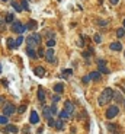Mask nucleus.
Listing matches in <instances>:
<instances>
[{"label": "nucleus", "mask_w": 125, "mask_h": 134, "mask_svg": "<svg viewBox=\"0 0 125 134\" xmlns=\"http://www.w3.org/2000/svg\"><path fill=\"white\" fill-rule=\"evenodd\" d=\"M49 109H51V115L58 114V112H57V106H55V103H54V105H51V106H49Z\"/></svg>", "instance_id": "473e14b6"}, {"label": "nucleus", "mask_w": 125, "mask_h": 134, "mask_svg": "<svg viewBox=\"0 0 125 134\" xmlns=\"http://www.w3.org/2000/svg\"><path fill=\"white\" fill-rule=\"evenodd\" d=\"M44 52H45V51H44V50H41V48H39V50L36 51V55H39V57H44Z\"/></svg>", "instance_id": "ea45409f"}, {"label": "nucleus", "mask_w": 125, "mask_h": 134, "mask_svg": "<svg viewBox=\"0 0 125 134\" xmlns=\"http://www.w3.org/2000/svg\"><path fill=\"white\" fill-rule=\"evenodd\" d=\"M118 112H119V108L116 105H110V106H108V109L105 112V117L108 118V119H112V118H115L118 115Z\"/></svg>", "instance_id": "20e7f679"}, {"label": "nucleus", "mask_w": 125, "mask_h": 134, "mask_svg": "<svg viewBox=\"0 0 125 134\" xmlns=\"http://www.w3.org/2000/svg\"><path fill=\"white\" fill-rule=\"evenodd\" d=\"M54 128H55V130H58V131H61L62 128H64V121H62V119L55 121V122H54Z\"/></svg>", "instance_id": "dca6fc26"}, {"label": "nucleus", "mask_w": 125, "mask_h": 134, "mask_svg": "<svg viewBox=\"0 0 125 134\" xmlns=\"http://www.w3.org/2000/svg\"><path fill=\"white\" fill-rule=\"evenodd\" d=\"M106 130H108L110 134H119V127H118V124H113V122L106 124Z\"/></svg>", "instance_id": "6e6552de"}, {"label": "nucleus", "mask_w": 125, "mask_h": 134, "mask_svg": "<svg viewBox=\"0 0 125 134\" xmlns=\"http://www.w3.org/2000/svg\"><path fill=\"white\" fill-rule=\"evenodd\" d=\"M25 111H26V106H25V105H22V106L17 108V112H19V114H23Z\"/></svg>", "instance_id": "f704fd0d"}, {"label": "nucleus", "mask_w": 125, "mask_h": 134, "mask_svg": "<svg viewBox=\"0 0 125 134\" xmlns=\"http://www.w3.org/2000/svg\"><path fill=\"white\" fill-rule=\"evenodd\" d=\"M55 52L52 48H48L45 52H44V57H45V60H47L48 63H55V55H54Z\"/></svg>", "instance_id": "423d86ee"}, {"label": "nucleus", "mask_w": 125, "mask_h": 134, "mask_svg": "<svg viewBox=\"0 0 125 134\" xmlns=\"http://www.w3.org/2000/svg\"><path fill=\"white\" fill-rule=\"evenodd\" d=\"M54 122H55V121L52 119V117L48 118V127H54Z\"/></svg>", "instance_id": "e433bc0d"}, {"label": "nucleus", "mask_w": 125, "mask_h": 134, "mask_svg": "<svg viewBox=\"0 0 125 134\" xmlns=\"http://www.w3.org/2000/svg\"><path fill=\"white\" fill-rule=\"evenodd\" d=\"M124 103H125V99H124Z\"/></svg>", "instance_id": "49530a36"}, {"label": "nucleus", "mask_w": 125, "mask_h": 134, "mask_svg": "<svg viewBox=\"0 0 125 134\" xmlns=\"http://www.w3.org/2000/svg\"><path fill=\"white\" fill-rule=\"evenodd\" d=\"M16 112V106L12 103V102H6L4 105H3V115L4 117H10L12 114H15Z\"/></svg>", "instance_id": "7ed1b4c3"}, {"label": "nucleus", "mask_w": 125, "mask_h": 134, "mask_svg": "<svg viewBox=\"0 0 125 134\" xmlns=\"http://www.w3.org/2000/svg\"><path fill=\"white\" fill-rule=\"evenodd\" d=\"M29 122H31V124H38V122H39V115H38V112H36V111H32V112H31Z\"/></svg>", "instance_id": "9d476101"}, {"label": "nucleus", "mask_w": 125, "mask_h": 134, "mask_svg": "<svg viewBox=\"0 0 125 134\" xmlns=\"http://www.w3.org/2000/svg\"><path fill=\"white\" fill-rule=\"evenodd\" d=\"M19 131V128L16 127V125H12V124H6V127H4V133H13L16 134Z\"/></svg>", "instance_id": "1a4fd4ad"}, {"label": "nucleus", "mask_w": 125, "mask_h": 134, "mask_svg": "<svg viewBox=\"0 0 125 134\" xmlns=\"http://www.w3.org/2000/svg\"><path fill=\"white\" fill-rule=\"evenodd\" d=\"M20 9L22 10H29V4H28V0H20Z\"/></svg>", "instance_id": "412c9836"}, {"label": "nucleus", "mask_w": 125, "mask_h": 134, "mask_svg": "<svg viewBox=\"0 0 125 134\" xmlns=\"http://www.w3.org/2000/svg\"><path fill=\"white\" fill-rule=\"evenodd\" d=\"M26 31V28H25V25H22L19 20H13L12 22V32H17V34H23Z\"/></svg>", "instance_id": "39448f33"}, {"label": "nucleus", "mask_w": 125, "mask_h": 134, "mask_svg": "<svg viewBox=\"0 0 125 134\" xmlns=\"http://www.w3.org/2000/svg\"><path fill=\"white\" fill-rule=\"evenodd\" d=\"M89 79H90V80H99V79H100V73H99L97 70H96V71H92V73L89 74Z\"/></svg>", "instance_id": "a211bd4d"}, {"label": "nucleus", "mask_w": 125, "mask_h": 134, "mask_svg": "<svg viewBox=\"0 0 125 134\" xmlns=\"http://www.w3.org/2000/svg\"><path fill=\"white\" fill-rule=\"evenodd\" d=\"M13 19H15L13 13H7V15H6V19H4V22H7V23H12V22H13Z\"/></svg>", "instance_id": "a878e982"}, {"label": "nucleus", "mask_w": 125, "mask_h": 134, "mask_svg": "<svg viewBox=\"0 0 125 134\" xmlns=\"http://www.w3.org/2000/svg\"><path fill=\"white\" fill-rule=\"evenodd\" d=\"M54 92H55L57 95L62 93V92H64V84L62 83H55L54 84Z\"/></svg>", "instance_id": "4468645a"}, {"label": "nucleus", "mask_w": 125, "mask_h": 134, "mask_svg": "<svg viewBox=\"0 0 125 134\" xmlns=\"http://www.w3.org/2000/svg\"><path fill=\"white\" fill-rule=\"evenodd\" d=\"M0 71H1V64H0Z\"/></svg>", "instance_id": "c03bdc74"}, {"label": "nucleus", "mask_w": 125, "mask_h": 134, "mask_svg": "<svg viewBox=\"0 0 125 134\" xmlns=\"http://www.w3.org/2000/svg\"><path fill=\"white\" fill-rule=\"evenodd\" d=\"M22 42H23V36H19V38H17V39L15 41V45H16V47H19Z\"/></svg>", "instance_id": "72a5a7b5"}, {"label": "nucleus", "mask_w": 125, "mask_h": 134, "mask_svg": "<svg viewBox=\"0 0 125 134\" xmlns=\"http://www.w3.org/2000/svg\"><path fill=\"white\" fill-rule=\"evenodd\" d=\"M1 1H6V0H1Z\"/></svg>", "instance_id": "a18cd8bd"}, {"label": "nucleus", "mask_w": 125, "mask_h": 134, "mask_svg": "<svg viewBox=\"0 0 125 134\" xmlns=\"http://www.w3.org/2000/svg\"><path fill=\"white\" fill-rule=\"evenodd\" d=\"M97 64H99V66H106V61H105L103 58H99V60H97Z\"/></svg>", "instance_id": "58836bf2"}, {"label": "nucleus", "mask_w": 125, "mask_h": 134, "mask_svg": "<svg viewBox=\"0 0 125 134\" xmlns=\"http://www.w3.org/2000/svg\"><path fill=\"white\" fill-rule=\"evenodd\" d=\"M71 74H73V70L71 68H65V70H62V73H61V76L64 79H68Z\"/></svg>", "instance_id": "aec40b11"}, {"label": "nucleus", "mask_w": 125, "mask_h": 134, "mask_svg": "<svg viewBox=\"0 0 125 134\" xmlns=\"http://www.w3.org/2000/svg\"><path fill=\"white\" fill-rule=\"evenodd\" d=\"M12 7L15 9L17 13H19V12H22V9H20V4H19L17 1H13V0H12Z\"/></svg>", "instance_id": "393cba45"}, {"label": "nucleus", "mask_w": 125, "mask_h": 134, "mask_svg": "<svg viewBox=\"0 0 125 134\" xmlns=\"http://www.w3.org/2000/svg\"><path fill=\"white\" fill-rule=\"evenodd\" d=\"M58 115H60V119H62V121H65V119H68V118L71 117L68 112H65V111H61V112H58Z\"/></svg>", "instance_id": "4be33fe9"}, {"label": "nucleus", "mask_w": 125, "mask_h": 134, "mask_svg": "<svg viewBox=\"0 0 125 134\" xmlns=\"http://www.w3.org/2000/svg\"><path fill=\"white\" fill-rule=\"evenodd\" d=\"M0 124H9V117L0 115Z\"/></svg>", "instance_id": "7c9ffc66"}, {"label": "nucleus", "mask_w": 125, "mask_h": 134, "mask_svg": "<svg viewBox=\"0 0 125 134\" xmlns=\"http://www.w3.org/2000/svg\"><path fill=\"white\" fill-rule=\"evenodd\" d=\"M109 48L112 51H121V50H122V44H121V42H118V41H116V42H110Z\"/></svg>", "instance_id": "ddd939ff"}, {"label": "nucleus", "mask_w": 125, "mask_h": 134, "mask_svg": "<svg viewBox=\"0 0 125 134\" xmlns=\"http://www.w3.org/2000/svg\"><path fill=\"white\" fill-rule=\"evenodd\" d=\"M110 3H112V4H118V1H119V0H109Z\"/></svg>", "instance_id": "a19ab883"}, {"label": "nucleus", "mask_w": 125, "mask_h": 134, "mask_svg": "<svg viewBox=\"0 0 125 134\" xmlns=\"http://www.w3.org/2000/svg\"><path fill=\"white\" fill-rule=\"evenodd\" d=\"M47 45H48V48H52V47L55 45V39H54V38H48Z\"/></svg>", "instance_id": "cd10ccee"}, {"label": "nucleus", "mask_w": 125, "mask_h": 134, "mask_svg": "<svg viewBox=\"0 0 125 134\" xmlns=\"http://www.w3.org/2000/svg\"><path fill=\"white\" fill-rule=\"evenodd\" d=\"M39 42H41V35L38 32H33L32 35H29V36L26 38V44H28L29 48H33V47L38 45Z\"/></svg>", "instance_id": "f03ea898"}, {"label": "nucleus", "mask_w": 125, "mask_h": 134, "mask_svg": "<svg viewBox=\"0 0 125 134\" xmlns=\"http://www.w3.org/2000/svg\"><path fill=\"white\" fill-rule=\"evenodd\" d=\"M97 71H99L100 74H108V73H109V68L106 66H99V70H97Z\"/></svg>", "instance_id": "5701e85b"}, {"label": "nucleus", "mask_w": 125, "mask_h": 134, "mask_svg": "<svg viewBox=\"0 0 125 134\" xmlns=\"http://www.w3.org/2000/svg\"><path fill=\"white\" fill-rule=\"evenodd\" d=\"M112 99H115L116 102H118V103H119V102H124V98H122V95H121L119 92H115V90H113V98H112Z\"/></svg>", "instance_id": "6ab92c4d"}, {"label": "nucleus", "mask_w": 125, "mask_h": 134, "mask_svg": "<svg viewBox=\"0 0 125 134\" xmlns=\"http://www.w3.org/2000/svg\"><path fill=\"white\" fill-rule=\"evenodd\" d=\"M64 111L68 112L70 115H73V114H74V103H73L71 100H65V102H64Z\"/></svg>", "instance_id": "0eeeda50"}, {"label": "nucleus", "mask_w": 125, "mask_h": 134, "mask_svg": "<svg viewBox=\"0 0 125 134\" xmlns=\"http://www.w3.org/2000/svg\"><path fill=\"white\" fill-rule=\"evenodd\" d=\"M33 73H35V76H38V77H42V76H45V70H44V67H35L33 68Z\"/></svg>", "instance_id": "f8f14e48"}, {"label": "nucleus", "mask_w": 125, "mask_h": 134, "mask_svg": "<svg viewBox=\"0 0 125 134\" xmlns=\"http://www.w3.org/2000/svg\"><path fill=\"white\" fill-rule=\"evenodd\" d=\"M93 39H94V42H96V44H100V42H102V36H100L99 34H96V35H94Z\"/></svg>", "instance_id": "2f4dec72"}, {"label": "nucleus", "mask_w": 125, "mask_h": 134, "mask_svg": "<svg viewBox=\"0 0 125 134\" xmlns=\"http://www.w3.org/2000/svg\"><path fill=\"white\" fill-rule=\"evenodd\" d=\"M25 28H26V31H33V29L36 28V22H35L33 19H31V20L28 22V25H26Z\"/></svg>", "instance_id": "f3484780"}, {"label": "nucleus", "mask_w": 125, "mask_h": 134, "mask_svg": "<svg viewBox=\"0 0 125 134\" xmlns=\"http://www.w3.org/2000/svg\"><path fill=\"white\" fill-rule=\"evenodd\" d=\"M3 100H4V98H3V96H0V103H1Z\"/></svg>", "instance_id": "79ce46f5"}, {"label": "nucleus", "mask_w": 125, "mask_h": 134, "mask_svg": "<svg viewBox=\"0 0 125 134\" xmlns=\"http://www.w3.org/2000/svg\"><path fill=\"white\" fill-rule=\"evenodd\" d=\"M109 23V20H105V19H97V25L99 26H106Z\"/></svg>", "instance_id": "c756f323"}, {"label": "nucleus", "mask_w": 125, "mask_h": 134, "mask_svg": "<svg viewBox=\"0 0 125 134\" xmlns=\"http://www.w3.org/2000/svg\"><path fill=\"white\" fill-rule=\"evenodd\" d=\"M26 54H28V57L32 58V60H35V58L38 57V55H36V51L33 50V48H29V47L26 48Z\"/></svg>", "instance_id": "2eb2a0df"}, {"label": "nucleus", "mask_w": 125, "mask_h": 134, "mask_svg": "<svg viewBox=\"0 0 125 134\" xmlns=\"http://www.w3.org/2000/svg\"><path fill=\"white\" fill-rule=\"evenodd\" d=\"M113 98V89L112 87H105L103 89V92L100 93V96H99V105L100 106H103V105H106L109 100H112Z\"/></svg>", "instance_id": "f257e3e1"}, {"label": "nucleus", "mask_w": 125, "mask_h": 134, "mask_svg": "<svg viewBox=\"0 0 125 134\" xmlns=\"http://www.w3.org/2000/svg\"><path fill=\"white\" fill-rule=\"evenodd\" d=\"M81 80H83V83H84V84H87L89 82H90V79H89V74H87V76H83V79H81Z\"/></svg>", "instance_id": "c9c22d12"}, {"label": "nucleus", "mask_w": 125, "mask_h": 134, "mask_svg": "<svg viewBox=\"0 0 125 134\" xmlns=\"http://www.w3.org/2000/svg\"><path fill=\"white\" fill-rule=\"evenodd\" d=\"M52 102H54V103L60 102V95H54V96H52Z\"/></svg>", "instance_id": "4c0bfd02"}, {"label": "nucleus", "mask_w": 125, "mask_h": 134, "mask_svg": "<svg viewBox=\"0 0 125 134\" xmlns=\"http://www.w3.org/2000/svg\"><path fill=\"white\" fill-rule=\"evenodd\" d=\"M44 117L47 118H49V117H52L51 115V109H49V106H44Z\"/></svg>", "instance_id": "b1692460"}, {"label": "nucleus", "mask_w": 125, "mask_h": 134, "mask_svg": "<svg viewBox=\"0 0 125 134\" xmlns=\"http://www.w3.org/2000/svg\"><path fill=\"white\" fill-rule=\"evenodd\" d=\"M7 47H9L10 50H13V48H16V45H15V39L9 38V39H7Z\"/></svg>", "instance_id": "bb28decb"}, {"label": "nucleus", "mask_w": 125, "mask_h": 134, "mask_svg": "<svg viewBox=\"0 0 125 134\" xmlns=\"http://www.w3.org/2000/svg\"><path fill=\"white\" fill-rule=\"evenodd\" d=\"M124 28H125V19H124Z\"/></svg>", "instance_id": "37998d69"}, {"label": "nucleus", "mask_w": 125, "mask_h": 134, "mask_svg": "<svg viewBox=\"0 0 125 134\" xmlns=\"http://www.w3.org/2000/svg\"><path fill=\"white\" fill-rule=\"evenodd\" d=\"M38 100H39L42 105L45 103V90H44L42 87H39V89H38Z\"/></svg>", "instance_id": "9b49d317"}, {"label": "nucleus", "mask_w": 125, "mask_h": 134, "mask_svg": "<svg viewBox=\"0 0 125 134\" xmlns=\"http://www.w3.org/2000/svg\"><path fill=\"white\" fill-rule=\"evenodd\" d=\"M124 35H125V28H119V29L116 31V36H118V38H122Z\"/></svg>", "instance_id": "c85d7f7f"}]
</instances>
